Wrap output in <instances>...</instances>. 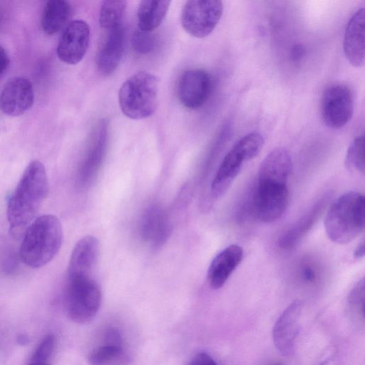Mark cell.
Instances as JSON below:
<instances>
[{"label":"cell","mask_w":365,"mask_h":365,"mask_svg":"<svg viewBox=\"0 0 365 365\" xmlns=\"http://www.w3.org/2000/svg\"><path fill=\"white\" fill-rule=\"evenodd\" d=\"M222 12L223 4L221 1H187L182 9L181 24L190 35L204 38L215 29Z\"/></svg>","instance_id":"6"},{"label":"cell","mask_w":365,"mask_h":365,"mask_svg":"<svg viewBox=\"0 0 365 365\" xmlns=\"http://www.w3.org/2000/svg\"><path fill=\"white\" fill-rule=\"evenodd\" d=\"M65 297L68 317L78 324L91 321L101 306V289L91 277L67 278Z\"/></svg>","instance_id":"5"},{"label":"cell","mask_w":365,"mask_h":365,"mask_svg":"<svg viewBox=\"0 0 365 365\" xmlns=\"http://www.w3.org/2000/svg\"><path fill=\"white\" fill-rule=\"evenodd\" d=\"M351 309L364 316V279L359 281L351 291L348 297Z\"/></svg>","instance_id":"29"},{"label":"cell","mask_w":365,"mask_h":365,"mask_svg":"<svg viewBox=\"0 0 365 365\" xmlns=\"http://www.w3.org/2000/svg\"><path fill=\"white\" fill-rule=\"evenodd\" d=\"M170 2L167 0L140 1L137 11L138 29L150 32L157 29L165 19Z\"/></svg>","instance_id":"20"},{"label":"cell","mask_w":365,"mask_h":365,"mask_svg":"<svg viewBox=\"0 0 365 365\" xmlns=\"http://www.w3.org/2000/svg\"><path fill=\"white\" fill-rule=\"evenodd\" d=\"M158 86V78L147 71H139L129 77L118 91L122 113L133 120L152 115L157 108Z\"/></svg>","instance_id":"4"},{"label":"cell","mask_w":365,"mask_h":365,"mask_svg":"<svg viewBox=\"0 0 365 365\" xmlns=\"http://www.w3.org/2000/svg\"><path fill=\"white\" fill-rule=\"evenodd\" d=\"M326 364H327V361H324V362H322V363H321V364H319V365H326Z\"/></svg>","instance_id":"36"},{"label":"cell","mask_w":365,"mask_h":365,"mask_svg":"<svg viewBox=\"0 0 365 365\" xmlns=\"http://www.w3.org/2000/svg\"><path fill=\"white\" fill-rule=\"evenodd\" d=\"M292 169V157L284 148L272 150L263 160L258 180L287 184Z\"/></svg>","instance_id":"18"},{"label":"cell","mask_w":365,"mask_h":365,"mask_svg":"<svg viewBox=\"0 0 365 365\" xmlns=\"http://www.w3.org/2000/svg\"><path fill=\"white\" fill-rule=\"evenodd\" d=\"M364 143V135L355 138L348 148L345 158V165L349 170L362 175L365 170Z\"/></svg>","instance_id":"25"},{"label":"cell","mask_w":365,"mask_h":365,"mask_svg":"<svg viewBox=\"0 0 365 365\" xmlns=\"http://www.w3.org/2000/svg\"><path fill=\"white\" fill-rule=\"evenodd\" d=\"M124 45L125 32L122 26L108 31L96 56V66L101 73L108 76L116 70L123 57Z\"/></svg>","instance_id":"17"},{"label":"cell","mask_w":365,"mask_h":365,"mask_svg":"<svg viewBox=\"0 0 365 365\" xmlns=\"http://www.w3.org/2000/svg\"><path fill=\"white\" fill-rule=\"evenodd\" d=\"M331 194H324L316 203L290 226L279 237V246L284 250L294 247L312 228L327 206Z\"/></svg>","instance_id":"16"},{"label":"cell","mask_w":365,"mask_h":365,"mask_svg":"<svg viewBox=\"0 0 365 365\" xmlns=\"http://www.w3.org/2000/svg\"><path fill=\"white\" fill-rule=\"evenodd\" d=\"M90 41V28L83 20H74L65 28L57 45V55L63 62L74 65L79 63L87 52Z\"/></svg>","instance_id":"10"},{"label":"cell","mask_w":365,"mask_h":365,"mask_svg":"<svg viewBox=\"0 0 365 365\" xmlns=\"http://www.w3.org/2000/svg\"><path fill=\"white\" fill-rule=\"evenodd\" d=\"M49 190L48 179L43 163L31 161L25 168L7 205L10 230L19 233L34 220Z\"/></svg>","instance_id":"1"},{"label":"cell","mask_w":365,"mask_h":365,"mask_svg":"<svg viewBox=\"0 0 365 365\" xmlns=\"http://www.w3.org/2000/svg\"><path fill=\"white\" fill-rule=\"evenodd\" d=\"M169 225L165 217L158 209H153L148 212L143 219L142 232L145 240L152 242L154 245L161 244L167 237Z\"/></svg>","instance_id":"23"},{"label":"cell","mask_w":365,"mask_h":365,"mask_svg":"<svg viewBox=\"0 0 365 365\" xmlns=\"http://www.w3.org/2000/svg\"><path fill=\"white\" fill-rule=\"evenodd\" d=\"M243 250L237 245H231L220 252L212 260L207 269V280L212 289L221 288L240 264Z\"/></svg>","instance_id":"14"},{"label":"cell","mask_w":365,"mask_h":365,"mask_svg":"<svg viewBox=\"0 0 365 365\" xmlns=\"http://www.w3.org/2000/svg\"><path fill=\"white\" fill-rule=\"evenodd\" d=\"M55 346V336L50 334L46 335L40 342L29 361L43 363L48 362Z\"/></svg>","instance_id":"28"},{"label":"cell","mask_w":365,"mask_h":365,"mask_svg":"<svg viewBox=\"0 0 365 365\" xmlns=\"http://www.w3.org/2000/svg\"><path fill=\"white\" fill-rule=\"evenodd\" d=\"M63 228L53 215H41L26 230L20 246L21 261L31 268H39L50 262L63 242Z\"/></svg>","instance_id":"2"},{"label":"cell","mask_w":365,"mask_h":365,"mask_svg":"<svg viewBox=\"0 0 365 365\" xmlns=\"http://www.w3.org/2000/svg\"><path fill=\"white\" fill-rule=\"evenodd\" d=\"M127 1L124 0H107L102 3L99 24L108 31L117 29L121 23L125 12Z\"/></svg>","instance_id":"24"},{"label":"cell","mask_w":365,"mask_h":365,"mask_svg":"<svg viewBox=\"0 0 365 365\" xmlns=\"http://www.w3.org/2000/svg\"><path fill=\"white\" fill-rule=\"evenodd\" d=\"M246 161L242 154L234 146L224 157L211 183L214 197H220L228 190Z\"/></svg>","instance_id":"19"},{"label":"cell","mask_w":365,"mask_h":365,"mask_svg":"<svg viewBox=\"0 0 365 365\" xmlns=\"http://www.w3.org/2000/svg\"><path fill=\"white\" fill-rule=\"evenodd\" d=\"M9 57L6 50L0 45V77L6 71L9 65Z\"/></svg>","instance_id":"32"},{"label":"cell","mask_w":365,"mask_h":365,"mask_svg":"<svg viewBox=\"0 0 365 365\" xmlns=\"http://www.w3.org/2000/svg\"><path fill=\"white\" fill-rule=\"evenodd\" d=\"M188 365H217L214 359L206 353L196 354Z\"/></svg>","instance_id":"31"},{"label":"cell","mask_w":365,"mask_h":365,"mask_svg":"<svg viewBox=\"0 0 365 365\" xmlns=\"http://www.w3.org/2000/svg\"><path fill=\"white\" fill-rule=\"evenodd\" d=\"M100 252L98 240L92 235L81 238L72 251L67 278L91 277Z\"/></svg>","instance_id":"13"},{"label":"cell","mask_w":365,"mask_h":365,"mask_svg":"<svg viewBox=\"0 0 365 365\" xmlns=\"http://www.w3.org/2000/svg\"><path fill=\"white\" fill-rule=\"evenodd\" d=\"M305 54V49L302 45L294 46L291 51V57L294 61H299L303 58Z\"/></svg>","instance_id":"33"},{"label":"cell","mask_w":365,"mask_h":365,"mask_svg":"<svg viewBox=\"0 0 365 365\" xmlns=\"http://www.w3.org/2000/svg\"><path fill=\"white\" fill-rule=\"evenodd\" d=\"M354 111V97L351 88L343 83H334L324 91L321 113L324 124L339 129L351 120Z\"/></svg>","instance_id":"8"},{"label":"cell","mask_w":365,"mask_h":365,"mask_svg":"<svg viewBox=\"0 0 365 365\" xmlns=\"http://www.w3.org/2000/svg\"><path fill=\"white\" fill-rule=\"evenodd\" d=\"M71 11V5L67 1H48L45 5L41 18L43 31L48 35L58 33L68 21Z\"/></svg>","instance_id":"21"},{"label":"cell","mask_w":365,"mask_h":365,"mask_svg":"<svg viewBox=\"0 0 365 365\" xmlns=\"http://www.w3.org/2000/svg\"><path fill=\"white\" fill-rule=\"evenodd\" d=\"M364 226V195L356 191L339 197L329 207L324 219L328 237L337 244L350 242L363 232Z\"/></svg>","instance_id":"3"},{"label":"cell","mask_w":365,"mask_h":365,"mask_svg":"<svg viewBox=\"0 0 365 365\" xmlns=\"http://www.w3.org/2000/svg\"><path fill=\"white\" fill-rule=\"evenodd\" d=\"M264 140L257 132H252L240 139L234 145L248 161L256 157L263 148Z\"/></svg>","instance_id":"26"},{"label":"cell","mask_w":365,"mask_h":365,"mask_svg":"<svg viewBox=\"0 0 365 365\" xmlns=\"http://www.w3.org/2000/svg\"><path fill=\"white\" fill-rule=\"evenodd\" d=\"M131 357L123 344L103 343L88 357L89 365H130Z\"/></svg>","instance_id":"22"},{"label":"cell","mask_w":365,"mask_h":365,"mask_svg":"<svg viewBox=\"0 0 365 365\" xmlns=\"http://www.w3.org/2000/svg\"><path fill=\"white\" fill-rule=\"evenodd\" d=\"M302 309V303L300 300L292 302L281 314L273 327V342L284 356H291L294 351Z\"/></svg>","instance_id":"11"},{"label":"cell","mask_w":365,"mask_h":365,"mask_svg":"<svg viewBox=\"0 0 365 365\" xmlns=\"http://www.w3.org/2000/svg\"><path fill=\"white\" fill-rule=\"evenodd\" d=\"M210 75L202 69L185 71L178 82L177 93L180 103L191 110L198 109L207 101L212 90Z\"/></svg>","instance_id":"9"},{"label":"cell","mask_w":365,"mask_h":365,"mask_svg":"<svg viewBox=\"0 0 365 365\" xmlns=\"http://www.w3.org/2000/svg\"><path fill=\"white\" fill-rule=\"evenodd\" d=\"M131 43L134 51L140 54H147L155 47V37L150 32L135 30L132 36Z\"/></svg>","instance_id":"27"},{"label":"cell","mask_w":365,"mask_h":365,"mask_svg":"<svg viewBox=\"0 0 365 365\" xmlns=\"http://www.w3.org/2000/svg\"><path fill=\"white\" fill-rule=\"evenodd\" d=\"M274 365H282V364H274Z\"/></svg>","instance_id":"37"},{"label":"cell","mask_w":365,"mask_h":365,"mask_svg":"<svg viewBox=\"0 0 365 365\" xmlns=\"http://www.w3.org/2000/svg\"><path fill=\"white\" fill-rule=\"evenodd\" d=\"M365 246L364 241L361 242L354 251V256L356 259H360L364 256Z\"/></svg>","instance_id":"34"},{"label":"cell","mask_w":365,"mask_h":365,"mask_svg":"<svg viewBox=\"0 0 365 365\" xmlns=\"http://www.w3.org/2000/svg\"><path fill=\"white\" fill-rule=\"evenodd\" d=\"M28 365H51L48 362H43V363H38V362H31L29 361Z\"/></svg>","instance_id":"35"},{"label":"cell","mask_w":365,"mask_h":365,"mask_svg":"<svg viewBox=\"0 0 365 365\" xmlns=\"http://www.w3.org/2000/svg\"><path fill=\"white\" fill-rule=\"evenodd\" d=\"M365 11L359 9L349 20L344 34V51L349 63L361 67L364 63Z\"/></svg>","instance_id":"15"},{"label":"cell","mask_w":365,"mask_h":365,"mask_svg":"<svg viewBox=\"0 0 365 365\" xmlns=\"http://www.w3.org/2000/svg\"><path fill=\"white\" fill-rule=\"evenodd\" d=\"M289 202L287 184L259 181L253 197L255 217L264 222H272L282 217Z\"/></svg>","instance_id":"7"},{"label":"cell","mask_w":365,"mask_h":365,"mask_svg":"<svg viewBox=\"0 0 365 365\" xmlns=\"http://www.w3.org/2000/svg\"><path fill=\"white\" fill-rule=\"evenodd\" d=\"M34 101V91L29 79L23 76L13 77L1 91L0 109L8 115L19 116L32 106Z\"/></svg>","instance_id":"12"},{"label":"cell","mask_w":365,"mask_h":365,"mask_svg":"<svg viewBox=\"0 0 365 365\" xmlns=\"http://www.w3.org/2000/svg\"><path fill=\"white\" fill-rule=\"evenodd\" d=\"M299 273L304 282L313 283L318 278L319 270L312 262L305 261L300 267Z\"/></svg>","instance_id":"30"}]
</instances>
